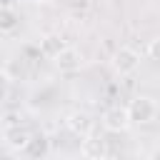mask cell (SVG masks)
<instances>
[{"label": "cell", "instance_id": "cell-10", "mask_svg": "<svg viewBox=\"0 0 160 160\" xmlns=\"http://www.w3.org/2000/svg\"><path fill=\"white\" fill-rule=\"evenodd\" d=\"M18 25H20L18 10H15V8H2V10H0V32L10 35L12 30H18Z\"/></svg>", "mask_w": 160, "mask_h": 160}, {"label": "cell", "instance_id": "cell-12", "mask_svg": "<svg viewBox=\"0 0 160 160\" xmlns=\"http://www.w3.org/2000/svg\"><path fill=\"white\" fill-rule=\"evenodd\" d=\"M15 125H20V112H5L2 128H15Z\"/></svg>", "mask_w": 160, "mask_h": 160}, {"label": "cell", "instance_id": "cell-6", "mask_svg": "<svg viewBox=\"0 0 160 160\" xmlns=\"http://www.w3.org/2000/svg\"><path fill=\"white\" fill-rule=\"evenodd\" d=\"M80 152L85 160H105L108 158V142L100 135H88L80 142Z\"/></svg>", "mask_w": 160, "mask_h": 160}, {"label": "cell", "instance_id": "cell-5", "mask_svg": "<svg viewBox=\"0 0 160 160\" xmlns=\"http://www.w3.org/2000/svg\"><path fill=\"white\" fill-rule=\"evenodd\" d=\"M2 140H5V145L10 148V150H15V152H25L28 150V145H30V140H32V132L28 130V128H22V125H15V128H2Z\"/></svg>", "mask_w": 160, "mask_h": 160}, {"label": "cell", "instance_id": "cell-14", "mask_svg": "<svg viewBox=\"0 0 160 160\" xmlns=\"http://www.w3.org/2000/svg\"><path fill=\"white\" fill-rule=\"evenodd\" d=\"M28 2H32V5H38V2H48V0H28Z\"/></svg>", "mask_w": 160, "mask_h": 160}, {"label": "cell", "instance_id": "cell-13", "mask_svg": "<svg viewBox=\"0 0 160 160\" xmlns=\"http://www.w3.org/2000/svg\"><path fill=\"white\" fill-rule=\"evenodd\" d=\"M152 160H160V150H155V152H152Z\"/></svg>", "mask_w": 160, "mask_h": 160}, {"label": "cell", "instance_id": "cell-3", "mask_svg": "<svg viewBox=\"0 0 160 160\" xmlns=\"http://www.w3.org/2000/svg\"><path fill=\"white\" fill-rule=\"evenodd\" d=\"M132 125L130 115H128V108H120V105H112L102 112V128L108 132H125L128 128Z\"/></svg>", "mask_w": 160, "mask_h": 160}, {"label": "cell", "instance_id": "cell-8", "mask_svg": "<svg viewBox=\"0 0 160 160\" xmlns=\"http://www.w3.org/2000/svg\"><path fill=\"white\" fill-rule=\"evenodd\" d=\"M38 48H40V52H42V58H50V60H55L65 48H70L58 32H48V35H42L40 38V42H38Z\"/></svg>", "mask_w": 160, "mask_h": 160}, {"label": "cell", "instance_id": "cell-1", "mask_svg": "<svg viewBox=\"0 0 160 160\" xmlns=\"http://www.w3.org/2000/svg\"><path fill=\"white\" fill-rule=\"evenodd\" d=\"M158 112H160V108L150 95H138L128 102V115L135 125H150L158 118Z\"/></svg>", "mask_w": 160, "mask_h": 160}, {"label": "cell", "instance_id": "cell-7", "mask_svg": "<svg viewBox=\"0 0 160 160\" xmlns=\"http://www.w3.org/2000/svg\"><path fill=\"white\" fill-rule=\"evenodd\" d=\"M52 62H55V68H58L60 72H75V70L82 68V52L75 50V48H65Z\"/></svg>", "mask_w": 160, "mask_h": 160}, {"label": "cell", "instance_id": "cell-4", "mask_svg": "<svg viewBox=\"0 0 160 160\" xmlns=\"http://www.w3.org/2000/svg\"><path fill=\"white\" fill-rule=\"evenodd\" d=\"M65 125H68V130H70L72 135H78V138L82 140V138L92 135L95 120H92L88 112H82V110H72V112H68V118H65Z\"/></svg>", "mask_w": 160, "mask_h": 160}, {"label": "cell", "instance_id": "cell-2", "mask_svg": "<svg viewBox=\"0 0 160 160\" xmlns=\"http://www.w3.org/2000/svg\"><path fill=\"white\" fill-rule=\"evenodd\" d=\"M112 68H115L120 75H132V72L140 68V52H138L135 48H128V45L118 48L115 55H112Z\"/></svg>", "mask_w": 160, "mask_h": 160}, {"label": "cell", "instance_id": "cell-9", "mask_svg": "<svg viewBox=\"0 0 160 160\" xmlns=\"http://www.w3.org/2000/svg\"><path fill=\"white\" fill-rule=\"evenodd\" d=\"M48 152H50V140H48V135H45V132H35L32 140H30V145H28V150H25V155H28L30 160H45Z\"/></svg>", "mask_w": 160, "mask_h": 160}, {"label": "cell", "instance_id": "cell-11", "mask_svg": "<svg viewBox=\"0 0 160 160\" xmlns=\"http://www.w3.org/2000/svg\"><path fill=\"white\" fill-rule=\"evenodd\" d=\"M148 55H150V58H152V60L160 65V35L150 40V45H148Z\"/></svg>", "mask_w": 160, "mask_h": 160}, {"label": "cell", "instance_id": "cell-15", "mask_svg": "<svg viewBox=\"0 0 160 160\" xmlns=\"http://www.w3.org/2000/svg\"><path fill=\"white\" fill-rule=\"evenodd\" d=\"M158 75H160V68H158Z\"/></svg>", "mask_w": 160, "mask_h": 160}]
</instances>
